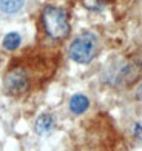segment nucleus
I'll list each match as a JSON object with an SVG mask.
<instances>
[{
    "label": "nucleus",
    "mask_w": 142,
    "mask_h": 151,
    "mask_svg": "<svg viewBox=\"0 0 142 151\" xmlns=\"http://www.w3.org/2000/svg\"><path fill=\"white\" fill-rule=\"evenodd\" d=\"M141 71L142 63L133 60H124L108 66L102 76V82L113 88H130L138 82Z\"/></svg>",
    "instance_id": "nucleus-1"
},
{
    "label": "nucleus",
    "mask_w": 142,
    "mask_h": 151,
    "mask_svg": "<svg viewBox=\"0 0 142 151\" xmlns=\"http://www.w3.org/2000/svg\"><path fill=\"white\" fill-rule=\"evenodd\" d=\"M42 28L46 37L53 40H63L70 36V17L68 12L60 6L48 5L42 11Z\"/></svg>",
    "instance_id": "nucleus-2"
},
{
    "label": "nucleus",
    "mask_w": 142,
    "mask_h": 151,
    "mask_svg": "<svg viewBox=\"0 0 142 151\" xmlns=\"http://www.w3.org/2000/svg\"><path fill=\"white\" fill-rule=\"evenodd\" d=\"M99 52V37L96 32L84 31L71 42L68 48V56L79 65H86Z\"/></svg>",
    "instance_id": "nucleus-3"
},
{
    "label": "nucleus",
    "mask_w": 142,
    "mask_h": 151,
    "mask_svg": "<svg viewBox=\"0 0 142 151\" xmlns=\"http://www.w3.org/2000/svg\"><path fill=\"white\" fill-rule=\"evenodd\" d=\"M31 90V74L23 65H14L3 77V91L9 97H20Z\"/></svg>",
    "instance_id": "nucleus-4"
},
{
    "label": "nucleus",
    "mask_w": 142,
    "mask_h": 151,
    "mask_svg": "<svg viewBox=\"0 0 142 151\" xmlns=\"http://www.w3.org/2000/svg\"><path fill=\"white\" fill-rule=\"evenodd\" d=\"M54 127H56V119L51 113H43L40 114L39 117L36 119L34 122V131L39 134V136H46L50 134Z\"/></svg>",
    "instance_id": "nucleus-5"
},
{
    "label": "nucleus",
    "mask_w": 142,
    "mask_h": 151,
    "mask_svg": "<svg viewBox=\"0 0 142 151\" xmlns=\"http://www.w3.org/2000/svg\"><path fill=\"white\" fill-rule=\"evenodd\" d=\"M68 108H70V113L74 116H80L88 111L90 108V99L86 97L85 94H74L71 96V99L68 102Z\"/></svg>",
    "instance_id": "nucleus-6"
},
{
    "label": "nucleus",
    "mask_w": 142,
    "mask_h": 151,
    "mask_svg": "<svg viewBox=\"0 0 142 151\" xmlns=\"http://www.w3.org/2000/svg\"><path fill=\"white\" fill-rule=\"evenodd\" d=\"M26 0H0V16L11 17L25 8Z\"/></svg>",
    "instance_id": "nucleus-7"
},
{
    "label": "nucleus",
    "mask_w": 142,
    "mask_h": 151,
    "mask_svg": "<svg viewBox=\"0 0 142 151\" xmlns=\"http://www.w3.org/2000/svg\"><path fill=\"white\" fill-rule=\"evenodd\" d=\"M20 43H22V36L19 32H8L3 37V42H2L6 51H16L20 46Z\"/></svg>",
    "instance_id": "nucleus-8"
},
{
    "label": "nucleus",
    "mask_w": 142,
    "mask_h": 151,
    "mask_svg": "<svg viewBox=\"0 0 142 151\" xmlns=\"http://www.w3.org/2000/svg\"><path fill=\"white\" fill-rule=\"evenodd\" d=\"M133 136L136 137L138 140L142 142V122L134 123V127H133Z\"/></svg>",
    "instance_id": "nucleus-9"
},
{
    "label": "nucleus",
    "mask_w": 142,
    "mask_h": 151,
    "mask_svg": "<svg viewBox=\"0 0 142 151\" xmlns=\"http://www.w3.org/2000/svg\"><path fill=\"white\" fill-rule=\"evenodd\" d=\"M136 99H138L139 102H142V83L139 85V88H138V91H136Z\"/></svg>",
    "instance_id": "nucleus-10"
}]
</instances>
